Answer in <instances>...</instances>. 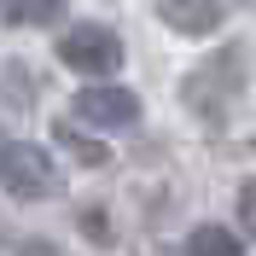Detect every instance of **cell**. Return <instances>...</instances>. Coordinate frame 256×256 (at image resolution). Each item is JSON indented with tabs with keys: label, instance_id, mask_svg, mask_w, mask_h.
<instances>
[{
	"label": "cell",
	"instance_id": "6da1fadb",
	"mask_svg": "<svg viewBox=\"0 0 256 256\" xmlns=\"http://www.w3.org/2000/svg\"><path fill=\"white\" fill-rule=\"evenodd\" d=\"M239 88H244V52L239 47H222L210 64H198V70L186 76V105L198 116H210V122H222L227 105L239 99Z\"/></svg>",
	"mask_w": 256,
	"mask_h": 256
},
{
	"label": "cell",
	"instance_id": "7a4b0ae2",
	"mask_svg": "<svg viewBox=\"0 0 256 256\" xmlns=\"http://www.w3.org/2000/svg\"><path fill=\"white\" fill-rule=\"evenodd\" d=\"M58 58L82 76H111L116 64H122V35L105 30V24H70L58 35Z\"/></svg>",
	"mask_w": 256,
	"mask_h": 256
},
{
	"label": "cell",
	"instance_id": "3957f363",
	"mask_svg": "<svg viewBox=\"0 0 256 256\" xmlns=\"http://www.w3.org/2000/svg\"><path fill=\"white\" fill-rule=\"evenodd\" d=\"M0 186L12 192V198H47L52 192V163L41 146H24V140H6L0 146Z\"/></svg>",
	"mask_w": 256,
	"mask_h": 256
},
{
	"label": "cell",
	"instance_id": "277c9868",
	"mask_svg": "<svg viewBox=\"0 0 256 256\" xmlns=\"http://www.w3.org/2000/svg\"><path fill=\"white\" fill-rule=\"evenodd\" d=\"M70 111L82 116V122H94V128H134L140 122V99L128 94V88H116V82H94V88H82L76 105Z\"/></svg>",
	"mask_w": 256,
	"mask_h": 256
},
{
	"label": "cell",
	"instance_id": "5b68a950",
	"mask_svg": "<svg viewBox=\"0 0 256 256\" xmlns=\"http://www.w3.org/2000/svg\"><path fill=\"white\" fill-rule=\"evenodd\" d=\"M158 12H163V24L180 30V35H210L227 18V0H158Z\"/></svg>",
	"mask_w": 256,
	"mask_h": 256
},
{
	"label": "cell",
	"instance_id": "8992f818",
	"mask_svg": "<svg viewBox=\"0 0 256 256\" xmlns=\"http://www.w3.org/2000/svg\"><path fill=\"white\" fill-rule=\"evenodd\" d=\"M58 12H64V0H0V18H6V24H24V30L52 24Z\"/></svg>",
	"mask_w": 256,
	"mask_h": 256
},
{
	"label": "cell",
	"instance_id": "52a82bcc",
	"mask_svg": "<svg viewBox=\"0 0 256 256\" xmlns=\"http://www.w3.org/2000/svg\"><path fill=\"white\" fill-rule=\"evenodd\" d=\"M186 256H239V239L227 233V227H192V239H186Z\"/></svg>",
	"mask_w": 256,
	"mask_h": 256
},
{
	"label": "cell",
	"instance_id": "ba28073f",
	"mask_svg": "<svg viewBox=\"0 0 256 256\" xmlns=\"http://www.w3.org/2000/svg\"><path fill=\"white\" fill-rule=\"evenodd\" d=\"M239 227L250 233V244H256V180H244V186H239Z\"/></svg>",
	"mask_w": 256,
	"mask_h": 256
},
{
	"label": "cell",
	"instance_id": "9c48e42d",
	"mask_svg": "<svg viewBox=\"0 0 256 256\" xmlns=\"http://www.w3.org/2000/svg\"><path fill=\"white\" fill-rule=\"evenodd\" d=\"M82 227H88V239H94V244H111V239H116L111 227H105V216H99V210H88V216H82Z\"/></svg>",
	"mask_w": 256,
	"mask_h": 256
},
{
	"label": "cell",
	"instance_id": "30bf717a",
	"mask_svg": "<svg viewBox=\"0 0 256 256\" xmlns=\"http://www.w3.org/2000/svg\"><path fill=\"white\" fill-rule=\"evenodd\" d=\"M18 256H64V250L47 244V239H30V244H18Z\"/></svg>",
	"mask_w": 256,
	"mask_h": 256
}]
</instances>
